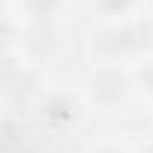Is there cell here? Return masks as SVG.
<instances>
[{
    "instance_id": "cell-6",
    "label": "cell",
    "mask_w": 153,
    "mask_h": 153,
    "mask_svg": "<svg viewBox=\"0 0 153 153\" xmlns=\"http://www.w3.org/2000/svg\"><path fill=\"white\" fill-rule=\"evenodd\" d=\"M90 153H126L123 147H117V144H96Z\"/></svg>"
},
{
    "instance_id": "cell-7",
    "label": "cell",
    "mask_w": 153,
    "mask_h": 153,
    "mask_svg": "<svg viewBox=\"0 0 153 153\" xmlns=\"http://www.w3.org/2000/svg\"><path fill=\"white\" fill-rule=\"evenodd\" d=\"M6 153H36V150L27 144H12V147H6Z\"/></svg>"
},
{
    "instance_id": "cell-4",
    "label": "cell",
    "mask_w": 153,
    "mask_h": 153,
    "mask_svg": "<svg viewBox=\"0 0 153 153\" xmlns=\"http://www.w3.org/2000/svg\"><path fill=\"white\" fill-rule=\"evenodd\" d=\"M42 117H45L54 129H60V126H72L75 117H78V111H75V105H72V99H69L66 93H54V96L45 99Z\"/></svg>"
},
{
    "instance_id": "cell-2",
    "label": "cell",
    "mask_w": 153,
    "mask_h": 153,
    "mask_svg": "<svg viewBox=\"0 0 153 153\" xmlns=\"http://www.w3.org/2000/svg\"><path fill=\"white\" fill-rule=\"evenodd\" d=\"M135 72L120 66V63H102L93 66V72L84 81V96L93 108L99 111H114L120 105L129 102L132 90H135Z\"/></svg>"
},
{
    "instance_id": "cell-5",
    "label": "cell",
    "mask_w": 153,
    "mask_h": 153,
    "mask_svg": "<svg viewBox=\"0 0 153 153\" xmlns=\"http://www.w3.org/2000/svg\"><path fill=\"white\" fill-rule=\"evenodd\" d=\"M21 6H24V12L30 18L45 21V18H54L63 9V0H21Z\"/></svg>"
},
{
    "instance_id": "cell-3",
    "label": "cell",
    "mask_w": 153,
    "mask_h": 153,
    "mask_svg": "<svg viewBox=\"0 0 153 153\" xmlns=\"http://www.w3.org/2000/svg\"><path fill=\"white\" fill-rule=\"evenodd\" d=\"M93 12L105 21V24H117V21H135L141 18V0H93Z\"/></svg>"
},
{
    "instance_id": "cell-8",
    "label": "cell",
    "mask_w": 153,
    "mask_h": 153,
    "mask_svg": "<svg viewBox=\"0 0 153 153\" xmlns=\"http://www.w3.org/2000/svg\"><path fill=\"white\" fill-rule=\"evenodd\" d=\"M135 153H153V147H141V150H135Z\"/></svg>"
},
{
    "instance_id": "cell-1",
    "label": "cell",
    "mask_w": 153,
    "mask_h": 153,
    "mask_svg": "<svg viewBox=\"0 0 153 153\" xmlns=\"http://www.w3.org/2000/svg\"><path fill=\"white\" fill-rule=\"evenodd\" d=\"M150 39V27L135 18V21H117V24H105L102 30L93 33V57L96 66L102 63H126L129 57H135Z\"/></svg>"
}]
</instances>
